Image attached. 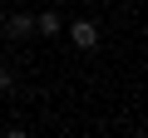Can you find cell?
Returning <instances> with one entry per match:
<instances>
[{
    "mask_svg": "<svg viewBox=\"0 0 148 138\" xmlns=\"http://www.w3.org/2000/svg\"><path fill=\"white\" fill-rule=\"evenodd\" d=\"M69 40L79 49H99V20H69Z\"/></svg>",
    "mask_w": 148,
    "mask_h": 138,
    "instance_id": "1",
    "label": "cell"
},
{
    "mask_svg": "<svg viewBox=\"0 0 148 138\" xmlns=\"http://www.w3.org/2000/svg\"><path fill=\"white\" fill-rule=\"evenodd\" d=\"M35 35V15H10L5 20V40H30Z\"/></svg>",
    "mask_w": 148,
    "mask_h": 138,
    "instance_id": "2",
    "label": "cell"
},
{
    "mask_svg": "<svg viewBox=\"0 0 148 138\" xmlns=\"http://www.w3.org/2000/svg\"><path fill=\"white\" fill-rule=\"evenodd\" d=\"M15 89V74H10V69H0V94H10Z\"/></svg>",
    "mask_w": 148,
    "mask_h": 138,
    "instance_id": "4",
    "label": "cell"
},
{
    "mask_svg": "<svg viewBox=\"0 0 148 138\" xmlns=\"http://www.w3.org/2000/svg\"><path fill=\"white\" fill-rule=\"evenodd\" d=\"M64 25H59V15L54 10H45V15H35V35H59Z\"/></svg>",
    "mask_w": 148,
    "mask_h": 138,
    "instance_id": "3",
    "label": "cell"
}]
</instances>
